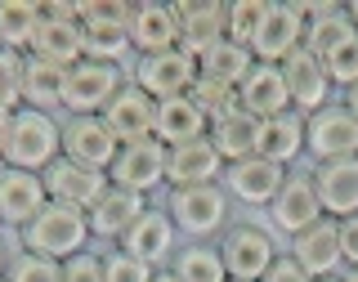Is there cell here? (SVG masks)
<instances>
[{"label": "cell", "instance_id": "816d5d0a", "mask_svg": "<svg viewBox=\"0 0 358 282\" xmlns=\"http://www.w3.org/2000/svg\"><path fill=\"white\" fill-rule=\"evenodd\" d=\"M345 9H350V18H354V27H358V0H354V5H345Z\"/></svg>", "mask_w": 358, "mask_h": 282}, {"label": "cell", "instance_id": "484cf974", "mask_svg": "<svg viewBox=\"0 0 358 282\" xmlns=\"http://www.w3.org/2000/svg\"><path fill=\"white\" fill-rule=\"evenodd\" d=\"M210 134V121L201 117V108L193 99H166L157 104V121H152V139L166 143V148H179V143H193V139H206Z\"/></svg>", "mask_w": 358, "mask_h": 282}, {"label": "cell", "instance_id": "e0dca14e", "mask_svg": "<svg viewBox=\"0 0 358 282\" xmlns=\"http://www.w3.org/2000/svg\"><path fill=\"white\" fill-rule=\"evenodd\" d=\"M45 179L31 175V171H14V166H0V224H9V229H27L31 220L45 211Z\"/></svg>", "mask_w": 358, "mask_h": 282}, {"label": "cell", "instance_id": "d590c367", "mask_svg": "<svg viewBox=\"0 0 358 282\" xmlns=\"http://www.w3.org/2000/svg\"><path fill=\"white\" fill-rule=\"evenodd\" d=\"M188 99L201 108V117L215 126V121H224V117H233L242 104H238V90L233 85H220V81H210V76H197L193 81V90H188Z\"/></svg>", "mask_w": 358, "mask_h": 282}, {"label": "cell", "instance_id": "f1b7e54d", "mask_svg": "<svg viewBox=\"0 0 358 282\" xmlns=\"http://www.w3.org/2000/svg\"><path fill=\"white\" fill-rule=\"evenodd\" d=\"M255 130H260V121L251 117V112H233V117H224L210 126L206 139L215 143V153L224 157V166H233V162H246V157H255Z\"/></svg>", "mask_w": 358, "mask_h": 282}, {"label": "cell", "instance_id": "52a82bcc", "mask_svg": "<svg viewBox=\"0 0 358 282\" xmlns=\"http://www.w3.org/2000/svg\"><path fill=\"white\" fill-rule=\"evenodd\" d=\"M130 81L143 90L148 99L166 104V99H184L197 81V59L184 50H166V54H152V59H139L130 72Z\"/></svg>", "mask_w": 358, "mask_h": 282}, {"label": "cell", "instance_id": "db71d44e", "mask_svg": "<svg viewBox=\"0 0 358 282\" xmlns=\"http://www.w3.org/2000/svg\"><path fill=\"white\" fill-rule=\"evenodd\" d=\"M229 282H238V278H229Z\"/></svg>", "mask_w": 358, "mask_h": 282}, {"label": "cell", "instance_id": "ba28073f", "mask_svg": "<svg viewBox=\"0 0 358 282\" xmlns=\"http://www.w3.org/2000/svg\"><path fill=\"white\" fill-rule=\"evenodd\" d=\"M108 184L126 188V193L148 197L166 184V143L139 139V143H121L117 162L108 166Z\"/></svg>", "mask_w": 358, "mask_h": 282}, {"label": "cell", "instance_id": "7402d4cb", "mask_svg": "<svg viewBox=\"0 0 358 282\" xmlns=\"http://www.w3.org/2000/svg\"><path fill=\"white\" fill-rule=\"evenodd\" d=\"M238 104H242V112H251L255 121L296 112L291 108V94H287V76H282V67H273V63H255L251 67V76L238 85Z\"/></svg>", "mask_w": 358, "mask_h": 282}, {"label": "cell", "instance_id": "e575fe53", "mask_svg": "<svg viewBox=\"0 0 358 282\" xmlns=\"http://www.w3.org/2000/svg\"><path fill=\"white\" fill-rule=\"evenodd\" d=\"M268 5H273V0H229V14H224V36H229L233 45H246V50H251V41H255V31H260Z\"/></svg>", "mask_w": 358, "mask_h": 282}, {"label": "cell", "instance_id": "74e56055", "mask_svg": "<svg viewBox=\"0 0 358 282\" xmlns=\"http://www.w3.org/2000/svg\"><path fill=\"white\" fill-rule=\"evenodd\" d=\"M22 67H27V54L0 50V112L22 108Z\"/></svg>", "mask_w": 358, "mask_h": 282}, {"label": "cell", "instance_id": "11a10c76", "mask_svg": "<svg viewBox=\"0 0 358 282\" xmlns=\"http://www.w3.org/2000/svg\"><path fill=\"white\" fill-rule=\"evenodd\" d=\"M0 282H5V278H0Z\"/></svg>", "mask_w": 358, "mask_h": 282}, {"label": "cell", "instance_id": "836d02e7", "mask_svg": "<svg viewBox=\"0 0 358 282\" xmlns=\"http://www.w3.org/2000/svg\"><path fill=\"white\" fill-rule=\"evenodd\" d=\"M350 36H358V27H354L350 9L341 5V9H331V14H322L318 22H309V27H305V50H313L318 59H327L336 45H345Z\"/></svg>", "mask_w": 358, "mask_h": 282}, {"label": "cell", "instance_id": "d6a6232c", "mask_svg": "<svg viewBox=\"0 0 358 282\" xmlns=\"http://www.w3.org/2000/svg\"><path fill=\"white\" fill-rule=\"evenodd\" d=\"M81 45H85V59L94 63H117L130 50V27H121V22H81Z\"/></svg>", "mask_w": 358, "mask_h": 282}, {"label": "cell", "instance_id": "f5cc1de1", "mask_svg": "<svg viewBox=\"0 0 358 282\" xmlns=\"http://www.w3.org/2000/svg\"><path fill=\"white\" fill-rule=\"evenodd\" d=\"M313 282H341V278H313Z\"/></svg>", "mask_w": 358, "mask_h": 282}, {"label": "cell", "instance_id": "4dcf8cb0", "mask_svg": "<svg viewBox=\"0 0 358 282\" xmlns=\"http://www.w3.org/2000/svg\"><path fill=\"white\" fill-rule=\"evenodd\" d=\"M36 27H41V5L36 0H0V50L27 54Z\"/></svg>", "mask_w": 358, "mask_h": 282}, {"label": "cell", "instance_id": "ab89813d", "mask_svg": "<svg viewBox=\"0 0 358 282\" xmlns=\"http://www.w3.org/2000/svg\"><path fill=\"white\" fill-rule=\"evenodd\" d=\"M152 278H157V269L134 260V255H126L121 246L103 255V282H152Z\"/></svg>", "mask_w": 358, "mask_h": 282}, {"label": "cell", "instance_id": "d4e9b609", "mask_svg": "<svg viewBox=\"0 0 358 282\" xmlns=\"http://www.w3.org/2000/svg\"><path fill=\"white\" fill-rule=\"evenodd\" d=\"M255 157L282 166V171L296 157H305V117L300 112H282V117L260 121V130H255Z\"/></svg>", "mask_w": 358, "mask_h": 282}, {"label": "cell", "instance_id": "2e32d148", "mask_svg": "<svg viewBox=\"0 0 358 282\" xmlns=\"http://www.w3.org/2000/svg\"><path fill=\"white\" fill-rule=\"evenodd\" d=\"M291 260L305 269L309 278H341L345 274L341 220H327V216H322L313 229H305L300 238H291Z\"/></svg>", "mask_w": 358, "mask_h": 282}, {"label": "cell", "instance_id": "5b68a950", "mask_svg": "<svg viewBox=\"0 0 358 282\" xmlns=\"http://www.w3.org/2000/svg\"><path fill=\"white\" fill-rule=\"evenodd\" d=\"M215 246H220V260L229 269V278H238V282H260L268 274V265L282 255L273 229H264V224H255V220L229 224Z\"/></svg>", "mask_w": 358, "mask_h": 282}, {"label": "cell", "instance_id": "f6af8a7d", "mask_svg": "<svg viewBox=\"0 0 358 282\" xmlns=\"http://www.w3.org/2000/svg\"><path fill=\"white\" fill-rule=\"evenodd\" d=\"M341 255H345V269H358V216L341 220Z\"/></svg>", "mask_w": 358, "mask_h": 282}, {"label": "cell", "instance_id": "60d3db41", "mask_svg": "<svg viewBox=\"0 0 358 282\" xmlns=\"http://www.w3.org/2000/svg\"><path fill=\"white\" fill-rule=\"evenodd\" d=\"M76 9H81V22H121V27H130L134 14V5L126 0H76Z\"/></svg>", "mask_w": 358, "mask_h": 282}, {"label": "cell", "instance_id": "30bf717a", "mask_svg": "<svg viewBox=\"0 0 358 282\" xmlns=\"http://www.w3.org/2000/svg\"><path fill=\"white\" fill-rule=\"evenodd\" d=\"M117 246L126 255H134V260L152 265V269H171L175 251H179V229H175V220L166 216V206H148L130 224V233Z\"/></svg>", "mask_w": 358, "mask_h": 282}, {"label": "cell", "instance_id": "cb8c5ba5", "mask_svg": "<svg viewBox=\"0 0 358 282\" xmlns=\"http://www.w3.org/2000/svg\"><path fill=\"white\" fill-rule=\"evenodd\" d=\"M143 211H148V197L108 184V193L90 206V233H94V238H108V242H121L130 233V224L139 220Z\"/></svg>", "mask_w": 358, "mask_h": 282}, {"label": "cell", "instance_id": "4fadbf2b", "mask_svg": "<svg viewBox=\"0 0 358 282\" xmlns=\"http://www.w3.org/2000/svg\"><path fill=\"white\" fill-rule=\"evenodd\" d=\"M300 45H305V22H300L296 5H291V0H287V5L273 0L268 14H264V22H260V31H255V41H251V59L282 67Z\"/></svg>", "mask_w": 358, "mask_h": 282}, {"label": "cell", "instance_id": "7c38bea8", "mask_svg": "<svg viewBox=\"0 0 358 282\" xmlns=\"http://www.w3.org/2000/svg\"><path fill=\"white\" fill-rule=\"evenodd\" d=\"M117 153H121V143H117V134L108 130L103 117H67L63 121V157L67 162L108 175V166L117 162Z\"/></svg>", "mask_w": 358, "mask_h": 282}, {"label": "cell", "instance_id": "681fc988", "mask_svg": "<svg viewBox=\"0 0 358 282\" xmlns=\"http://www.w3.org/2000/svg\"><path fill=\"white\" fill-rule=\"evenodd\" d=\"M5 269H9V251L0 246V278H5Z\"/></svg>", "mask_w": 358, "mask_h": 282}, {"label": "cell", "instance_id": "b9f144b4", "mask_svg": "<svg viewBox=\"0 0 358 282\" xmlns=\"http://www.w3.org/2000/svg\"><path fill=\"white\" fill-rule=\"evenodd\" d=\"M63 282H103V255L81 251L72 260H63Z\"/></svg>", "mask_w": 358, "mask_h": 282}, {"label": "cell", "instance_id": "c3c4849f", "mask_svg": "<svg viewBox=\"0 0 358 282\" xmlns=\"http://www.w3.org/2000/svg\"><path fill=\"white\" fill-rule=\"evenodd\" d=\"M152 282H179V278L171 274V269H157V278H152Z\"/></svg>", "mask_w": 358, "mask_h": 282}, {"label": "cell", "instance_id": "d6986e66", "mask_svg": "<svg viewBox=\"0 0 358 282\" xmlns=\"http://www.w3.org/2000/svg\"><path fill=\"white\" fill-rule=\"evenodd\" d=\"M224 179V157L210 139H193L166 148V188H197V184H220Z\"/></svg>", "mask_w": 358, "mask_h": 282}, {"label": "cell", "instance_id": "f907efd6", "mask_svg": "<svg viewBox=\"0 0 358 282\" xmlns=\"http://www.w3.org/2000/svg\"><path fill=\"white\" fill-rule=\"evenodd\" d=\"M341 282H358V269H345V274H341Z\"/></svg>", "mask_w": 358, "mask_h": 282}, {"label": "cell", "instance_id": "7dc6e473", "mask_svg": "<svg viewBox=\"0 0 358 282\" xmlns=\"http://www.w3.org/2000/svg\"><path fill=\"white\" fill-rule=\"evenodd\" d=\"M9 117H14V112H0V157H5V134H9Z\"/></svg>", "mask_w": 358, "mask_h": 282}, {"label": "cell", "instance_id": "ffe728a7", "mask_svg": "<svg viewBox=\"0 0 358 282\" xmlns=\"http://www.w3.org/2000/svg\"><path fill=\"white\" fill-rule=\"evenodd\" d=\"M108 121V130L117 134V143H139L152 139V121H157V99H148L134 81H126L117 90V99L99 112Z\"/></svg>", "mask_w": 358, "mask_h": 282}, {"label": "cell", "instance_id": "8d00e7d4", "mask_svg": "<svg viewBox=\"0 0 358 282\" xmlns=\"http://www.w3.org/2000/svg\"><path fill=\"white\" fill-rule=\"evenodd\" d=\"M5 282H63V265L31 255V251H18V255H9Z\"/></svg>", "mask_w": 358, "mask_h": 282}, {"label": "cell", "instance_id": "ac0fdd59", "mask_svg": "<svg viewBox=\"0 0 358 282\" xmlns=\"http://www.w3.org/2000/svg\"><path fill=\"white\" fill-rule=\"evenodd\" d=\"M41 179H45V193H50V202L76 206V211H85V216H90V206L108 193V175L103 171L76 166V162H67V157H59V162H54Z\"/></svg>", "mask_w": 358, "mask_h": 282}, {"label": "cell", "instance_id": "44dd1931", "mask_svg": "<svg viewBox=\"0 0 358 282\" xmlns=\"http://www.w3.org/2000/svg\"><path fill=\"white\" fill-rule=\"evenodd\" d=\"M309 175H313V193H318L327 220L358 216V157H350V162H322Z\"/></svg>", "mask_w": 358, "mask_h": 282}, {"label": "cell", "instance_id": "8992f818", "mask_svg": "<svg viewBox=\"0 0 358 282\" xmlns=\"http://www.w3.org/2000/svg\"><path fill=\"white\" fill-rule=\"evenodd\" d=\"M305 153L313 162H350L358 157V121L345 104H327L322 112L305 117Z\"/></svg>", "mask_w": 358, "mask_h": 282}, {"label": "cell", "instance_id": "9c48e42d", "mask_svg": "<svg viewBox=\"0 0 358 282\" xmlns=\"http://www.w3.org/2000/svg\"><path fill=\"white\" fill-rule=\"evenodd\" d=\"M322 220V202L313 193V175L305 171H287V184L278 188V197L268 202V224L282 238H300L305 229Z\"/></svg>", "mask_w": 358, "mask_h": 282}, {"label": "cell", "instance_id": "9a60e30c", "mask_svg": "<svg viewBox=\"0 0 358 282\" xmlns=\"http://www.w3.org/2000/svg\"><path fill=\"white\" fill-rule=\"evenodd\" d=\"M171 14L179 22V50L201 59L215 41H224V0H171Z\"/></svg>", "mask_w": 358, "mask_h": 282}, {"label": "cell", "instance_id": "1f68e13d", "mask_svg": "<svg viewBox=\"0 0 358 282\" xmlns=\"http://www.w3.org/2000/svg\"><path fill=\"white\" fill-rule=\"evenodd\" d=\"M22 108H36V112L63 108V67L27 59V67H22Z\"/></svg>", "mask_w": 358, "mask_h": 282}, {"label": "cell", "instance_id": "bcb514c9", "mask_svg": "<svg viewBox=\"0 0 358 282\" xmlns=\"http://www.w3.org/2000/svg\"><path fill=\"white\" fill-rule=\"evenodd\" d=\"M341 104L350 108V117L358 121V85H350V90H345V99H341Z\"/></svg>", "mask_w": 358, "mask_h": 282}, {"label": "cell", "instance_id": "83f0119b", "mask_svg": "<svg viewBox=\"0 0 358 282\" xmlns=\"http://www.w3.org/2000/svg\"><path fill=\"white\" fill-rule=\"evenodd\" d=\"M251 67H255L251 50H246V45H233L229 36H224V41H215V45H210V50L197 59V76H210V81L238 90L246 76H251Z\"/></svg>", "mask_w": 358, "mask_h": 282}, {"label": "cell", "instance_id": "5bb4252c", "mask_svg": "<svg viewBox=\"0 0 358 282\" xmlns=\"http://www.w3.org/2000/svg\"><path fill=\"white\" fill-rule=\"evenodd\" d=\"M282 76H287V94H291V108L300 112V117H313V112H322L331 104V76L327 67H322V59L313 50H305L300 45L296 54L282 63Z\"/></svg>", "mask_w": 358, "mask_h": 282}, {"label": "cell", "instance_id": "6da1fadb", "mask_svg": "<svg viewBox=\"0 0 358 282\" xmlns=\"http://www.w3.org/2000/svg\"><path fill=\"white\" fill-rule=\"evenodd\" d=\"M59 157H63V121H54V112L18 108L14 117H9V134H5V157H0V166L45 175Z\"/></svg>", "mask_w": 358, "mask_h": 282}, {"label": "cell", "instance_id": "603a6c76", "mask_svg": "<svg viewBox=\"0 0 358 282\" xmlns=\"http://www.w3.org/2000/svg\"><path fill=\"white\" fill-rule=\"evenodd\" d=\"M130 50L139 54V59L179 50V22L171 14V5H157V0L134 5V14H130Z\"/></svg>", "mask_w": 358, "mask_h": 282}, {"label": "cell", "instance_id": "4316f807", "mask_svg": "<svg viewBox=\"0 0 358 282\" xmlns=\"http://www.w3.org/2000/svg\"><path fill=\"white\" fill-rule=\"evenodd\" d=\"M27 59L63 67V72H67V67H76V63L85 59L81 27H76V22H50V18H41L36 36H31V45H27Z\"/></svg>", "mask_w": 358, "mask_h": 282}, {"label": "cell", "instance_id": "f35d334b", "mask_svg": "<svg viewBox=\"0 0 358 282\" xmlns=\"http://www.w3.org/2000/svg\"><path fill=\"white\" fill-rule=\"evenodd\" d=\"M322 67H327V76H331L336 90L358 85V36H350L345 45H336L327 59H322Z\"/></svg>", "mask_w": 358, "mask_h": 282}, {"label": "cell", "instance_id": "7a4b0ae2", "mask_svg": "<svg viewBox=\"0 0 358 282\" xmlns=\"http://www.w3.org/2000/svg\"><path fill=\"white\" fill-rule=\"evenodd\" d=\"M18 238H22V251L63 265V260H72V255H81L94 233H90V216H85V211L63 206V202H45V211L18 233Z\"/></svg>", "mask_w": 358, "mask_h": 282}, {"label": "cell", "instance_id": "7bdbcfd3", "mask_svg": "<svg viewBox=\"0 0 358 282\" xmlns=\"http://www.w3.org/2000/svg\"><path fill=\"white\" fill-rule=\"evenodd\" d=\"M260 282H313V278H309L296 260H291V251H282L273 265H268V274H264Z\"/></svg>", "mask_w": 358, "mask_h": 282}, {"label": "cell", "instance_id": "f546056e", "mask_svg": "<svg viewBox=\"0 0 358 282\" xmlns=\"http://www.w3.org/2000/svg\"><path fill=\"white\" fill-rule=\"evenodd\" d=\"M171 274L179 282H229V269H224L215 242H184L171 260Z\"/></svg>", "mask_w": 358, "mask_h": 282}, {"label": "cell", "instance_id": "ee69618b", "mask_svg": "<svg viewBox=\"0 0 358 282\" xmlns=\"http://www.w3.org/2000/svg\"><path fill=\"white\" fill-rule=\"evenodd\" d=\"M41 18H50V22H76V27H81V9H76V0H41Z\"/></svg>", "mask_w": 358, "mask_h": 282}, {"label": "cell", "instance_id": "8fae6325", "mask_svg": "<svg viewBox=\"0 0 358 282\" xmlns=\"http://www.w3.org/2000/svg\"><path fill=\"white\" fill-rule=\"evenodd\" d=\"M220 184H224V193H229V202H242V206H251V211H268V202L287 184V171L273 166V162H264V157H246V162L224 166Z\"/></svg>", "mask_w": 358, "mask_h": 282}, {"label": "cell", "instance_id": "3957f363", "mask_svg": "<svg viewBox=\"0 0 358 282\" xmlns=\"http://www.w3.org/2000/svg\"><path fill=\"white\" fill-rule=\"evenodd\" d=\"M229 193L224 184H197V188H171L166 216L175 220L179 238L188 242H215L229 229Z\"/></svg>", "mask_w": 358, "mask_h": 282}, {"label": "cell", "instance_id": "277c9868", "mask_svg": "<svg viewBox=\"0 0 358 282\" xmlns=\"http://www.w3.org/2000/svg\"><path fill=\"white\" fill-rule=\"evenodd\" d=\"M126 81H130V72L117 67V63L81 59L76 67H67L63 72V108H67V117H99V112L117 99V90Z\"/></svg>", "mask_w": 358, "mask_h": 282}]
</instances>
